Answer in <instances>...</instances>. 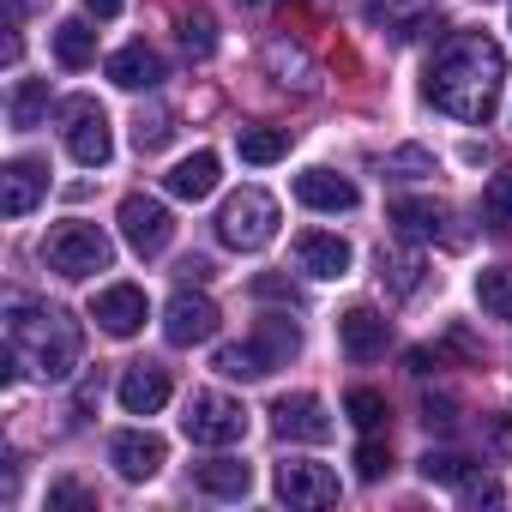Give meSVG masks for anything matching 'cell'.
<instances>
[{
	"label": "cell",
	"mask_w": 512,
	"mask_h": 512,
	"mask_svg": "<svg viewBox=\"0 0 512 512\" xmlns=\"http://www.w3.org/2000/svg\"><path fill=\"white\" fill-rule=\"evenodd\" d=\"M500 85H506V55L482 37V31H458L446 37V49L428 61L422 73V97L452 115V121H470V127H488L494 109H500Z\"/></svg>",
	"instance_id": "1"
},
{
	"label": "cell",
	"mask_w": 512,
	"mask_h": 512,
	"mask_svg": "<svg viewBox=\"0 0 512 512\" xmlns=\"http://www.w3.org/2000/svg\"><path fill=\"white\" fill-rule=\"evenodd\" d=\"M7 344L19 350V362L37 374V380H73L79 368V320L61 314V308H43V302H13L7 314Z\"/></svg>",
	"instance_id": "2"
},
{
	"label": "cell",
	"mask_w": 512,
	"mask_h": 512,
	"mask_svg": "<svg viewBox=\"0 0 512 512\" xmlns=\"http://www.w3.org/2000/svg\"><path fill=\"white\" fill-rule=\"evenodd\" d=\"M109 260H115V241L97 229V223H55L49 235H43V266L55 272V278H67V284H79V278H97V272H109Z\"/></svg>",
	"instance_id": "3"
},
{
	"label": "cell",
	"mask_w": 512,
	"mask_h": 512,
	"mask_svg": "<svg viewBox=\"0 0 512 512\" xmlns=\"http://www.w3.org/2000/svg\"><path fill=\"white\" fill-rule=\"evenodd\" d=\"M272 235H278V199H272V193L241 187V193L223 199V211H217V241H223V247L253 253V247H266Z\"/></svg>",
	"instance_id": "4"
},
{
	"label": "cell",
	"mask_w": 512,
	"mask_h": 512,
	"mask_svg": "<svg viewBox=\"0 0 512 512\" xmlns=\"http://www.w3.org/2000/svg\"><path fill=\"white\" fill-rule=\"evenodd\" d=\"M181 434L193 446H235V440H247V410L223 392H193L181 410Z\"/></svg>",
	"instance_id": "5"
},
{
	"label": "cell",
	"mask_w": 512,
	"mask_h": 512,
	"mask_svg": "<svg viewBox=\"0 0 512 512\" xmlns=\"http://www.w3.org/2000/svg\"><path fill=\"white\" fill-rule=\"evenodd\" d=\"M121 235H127V247L139 253V260H157V253L175 241V217H169L163 199L127 193V199H121Z\"/></svg>",
	"instance_id": "6"
},
{
	"label": "cell",
	"mask_w": 512,
	"mask_h": 512,
	"mask_svg": "<svg viewBox=\"0 0 512 512\" xmlns=\"http://www.w3.org/2000/svg\"><path fill=\"white\" fill-rule=\"evenodd\" d=\"M61 115H67V151H73V163H85V169H103V163H109V151H115V133H109V115H103V103H91V97H73Z\"/></svg>",
	"instance_id": "7"
},
{
	"label": "cell",
	"mask_w": 512,
	"mask_h": 512,
	"mask_svg": "<svg viewBox=\"0 0 512 512\" xmlns=\"http://www.w3.org/2000/svg\"><path fill=\"white\" fill-rule=\"evenodd\" d=\"M272 428L278 440H302V446H326L332 440V410L314 392H284L272 404Z\"/></svg>",
	"instance_id": "8"
},
{
	"label": "cell",
	"mask_w": 512,
	"mask_h": 512,
	"mask_svg": "<svg viewBox=\"0 0 512 512\" xmlns=\"http://www.w3.org/2000/svg\"><path fill=\"white\" fill-rule=\"evenodd\" d=\"M163 458H169V446H163V434H151V428H127V434L109 440V464H115L121 482H151V476L163 470Z\"/></svg>",
	"instance_id": "9"
},
{
	"label": "cell",
	"mask_w": 512,
	"mask_h": 512,
	"mask_svg": "<svg viewBox=\"0 0 512 512\" xmlns=\"http://www.w3.org/2000/svg\"><path fill=\"white\" fill-rule=\"evenodd\" d=\"M145 314H151V302H145L139 284H109V290L91 296V320H97L109 338H133V332L145 326Z\"/></svg>",
	"instance_id": "10"
},
{
	"label": "cell",
	"mask_w": 512,
	"mask_h": 512,
	"mask_svg": "<svg viewBox=\"0 0 512 512\" xmlns=\"http://www.w3.org/2000/svg\"><path fill=\"white\" fill-rule=\"evenodd\" d=\"M217 302L211 296H193V290H181L175 302H169V314H163V338L175 344V350H187V344H205V338H217Z\"/></svg>",
	"instance_id": "11"
},
{
	"label": "cell",
	"mask_w": 512,
	"mask_h": 512,
	"mask_svg": "<svg viewBox=\"0 0 512 512\" xmlns=\"http://www.w3.org/2000/svg\"><path fill=\"white\" fill-rule=\"evenodd\" d=\"M278 500L284 506H332L338 500V476L326 464L290 458V464H278Z\"/></svg>",
	"instance_id": "12"
},
{
	"label": "cell",
	"mask_w": 512,
	"mask_h": 512,
	"mask_svg": "<svg viewBox=\"0 0 512 512\" xmlns=\"http://www.w3.org/2000/svg\"><path fill=\"white\" fill-rule=\"evenodd\" d=\"M350 241L344 235H332V229H302L296 235V272H308V278H350Z\"/></svg>",
	"instance_id": "13"
},
{
	"label": "cell",
	"mask_w": 512,
	"mask_h": 512,
	"mask_svg": "<svg viewBox=\"0 0 512 512\" xmlns=\"http://www.w3.org/2000/svg\"><path fill=\"white\" fill-rule=\"evenodd\" d=\"M43 193H49V169H43L37 157H13L7 169H0V211H7V217L37 211Z\"/></svg>",
	"instance_id": "14"
},
{
	"label": "cell",
	"mask_w": 512,
	"mask_h": 512,
	"mask_svg": "<svg viewBox=\"0 0 512 512\" xmlns=\"http://www.w3.org/2000/svg\"><path fill=\"white\" fill-rule=\"evenodd\" d=\"M338 344H344L350 362H374V356H386L392 326H386V314H374V308H350V314H338Z\"/></svg>",
	"instance_id": "15"
},
{
	"label": "cell",
	"mask_w": 512,
	"mask_h": 512,
	"mask_svg": "<svg viewBox=\"0 0 512 512\" xmlns=\"http://www.w3.org/2000/svg\"><path fill=\"white\" fill-rule=\"evenodd\" d=\"M253 356H260V368L272 374V368H290L296 356H302V332H296V320L290 314H266L260 326H253Z\"/></svg>",
	"instance_id": "16"
},
{
	"label": "cell",
	"mask_w": 512,
	"mask_h": 512,
	"mask_svg": "<svg viewBox=\"0 0 512 512\" xmlns=\"http://www.w3.org/2000/svg\"><path fill=\"white\" fill-rule=\"evenodd\" d=\"M163 404H169V374L157 362H133L121 374V410L127 416H157Z\"/></svg>",
	"instance_id": "17"
},
{
	"label": "cell",
	"mask_w": 512,
	"mask_h": 512,
	"mask_svg": "<svg viewBox=\"0 0 512 512\" xmlns=\"http://www.w3.org/2000/svg\"><path fill=\"white\" fill-rule=\"evenodd\" d=\"M109 79H115L121 91H157V85H163V55H157L151 43H127V49L109 55Z\"/></svg>",
	"instance_id": "18"
},
{
	"label": "cell",
	"mask_w": 512,
	"mask_h": 512,
	"mask_svg": "<svg viewBox=\"0 0 512 512\" xmlns=\"http://www.w3.org/2000/svg\"><path fill=\"white\" fill-rule=\"evenodd\" d=\"M296 199L308 205V211H356V181L350 175H332V169H308V175H296Z\"/></svg>",
	"instance_id": "19"
},
{
	"label": "cell",
	"mask_w": 512,
	"mask_h": 512,
	"mask_svg": "<svg viewBox=\"0 0 512 512\" xmlns=\"http://www.w3.org/2000/svg\"><path fill=\"white\" fill-rule=\"evenodd\" d=\"M163 187H169L175 199H187V205L211 199V193H217V151H193V157H181V163L163 175Z\"/></svg>",
	"instance_id": "20"
},
{
	"label": "cell",
	"mask_w": 512,
	"mask_h": 512,
	"mask_svg": "<svg viewBox=\"0 0 512 512\" xmlns=\"http://www.w3.org/2000/svg\"><path fill=\"white\" fill-rule=\"evenodd\" d=\"M392 229L404 235V241H434L440 229H446V205H434V199H416V193H404V199H392Z\"/></svg>",
	"instance_id": "21"
},
{
	"label": "cell",
	"mask_w": 512,
	"mask_h": 512,
	"mask_svg": "<svg viewBox=\"0 0 512 512\" xmlns=\"http://www.w3.org/2000/svg\"><path fill=\"white\" fill-rule=\"evenodd\" d=\"M193 482H199L205 494H217V500H241V494L253 488V470H247L241 458H205V464L193 470Z\"/></svg>",
	"instance_id": "22"
},
{
	"label": "cell",
	"mask_w": 512,
	"mask_h": 512,
	"mask_svg": "<svg viewBox=\"0 0 512 512\" xmlns=\"http://www.w3.org/2000/svg\"><path fill=\"white\" fill-rule=\"evenodd\" d=\"M235 151H241V163L266 169V163H284L290 157V133L284 127H241L235 133Z\"/></svg>",
	"instance_id": "23"
},
{
	"label": "cell",
	"mask_w": 512,
	"mask_h": 512,
	"mask_svg": "<svg viewBox=\"0 0 512 512\" xmlns=\"http://www.w3.org/2000/svg\"><path fill=\"white\" fill-rule=\"evenodd\" d=\"M91 55H97V31H91L85 19L55 25V61H61V67H91Z\"/></svg>",
	"instance_id": "24"
},
{
	"label": "cell",
	"mask_w": 512,
	"mask_h": 512,
	"mask_svg": "<svg viewBox=\"0 0 512 512\" xmlns=\"http://www.w3.org/2000/svg\"><path fill=\"white\" fill-rule=\"evenodd\" d=\"M476 302H482V314L512 320V266H488V272L476 278Z\"/></svg>",
	"instance_id": "25"
},
{
	"label": "cell",
	"mask_w": 512,
	"mask_h": 512,
	"mask_svg": "<svg viewBox=\"0 0 512 512\" xmlns=\"http://www.w3.org/2000/svg\"><path fill=\"white\" fill-rule=\"evenodd\" d=\"M43 109H49V79H19L13 85V127L31 133L43 121Z\"/></svg>",
	"instance_id": "26"
},
{
	"label": "cell",
	"mask_w": 512,
	"mask_h": 512,
	"mask_svg": "<svg viewBox=\"0 0 512 512\" xmlns=\"http://www.w3.org/2000/svg\"><path fill=\"white\" fill-rule=\"evenodd\" d=\"M344 416H350L362 434H374V428H386V398H380L374 386H356V392L344 398Z\"/></svg>",
	"instance_id": "27"
},
{
	"label": "cell",
	"mask_w": 512,
	"mask_h": 512,
	"mask_svg": "<svg viewBox=\"0 0 512 512\" xmlns=\"http://www.w3.org/2000/svg\"><path fill=\"white\" fill-rule=\"evenodd\" d=\"M211 368H217L223 380H266V368H260V356H253V344H223Z\"/></svg>",
	"instance_id": "28"
},
{
	"label": "cell",
	"mask_w": 512,
	"mask_h": 512,
	"mask_svg": "<svg viewBox=\"0 0 512 512\" xmlns=\"http://www.w3.org/2000/svg\"><path fill=\"white\" fill-rule=\"evenodd\" d=\"M169 139H175V115H169V109H151V115H139V121H133V145H139L145 157H151V151H163Z\"/></svg>",
	"instance_id": "29"
},
{
	"label": "cell",
	"mask_w": 512,
	"mask_h": 512,
	"mask_svg": "<svg viewBox=\"0 0 512 512\" xmlns=\"http://www.w3.org/2000/svg\"><path fill=\"white\" fill-rule=\"evenodd\" d=\"M470 470H476V464H470L464 452H428V458H422V476H428V482H446V488H458Z\"/></svg>",
	"instance_id": "30"
},
{
	"label": "cell",
	"mask_w": 512,
	"mask_h": 512,
	"mask_svg": "<svg viewBox=\"0 0 512 512\" xmlns=\"http://www.w3.org/2000/svg\"><path fill=\"white\" fill-rule=\"evenodd\" d=\"M181 49H187V55H199V61H205V55H211V49H217V25H211V19H205V13H187V19H181Z\"/></svg>",
	"instance_id": "31"
},
{
	"label": "cell",
	"mask_w": 512,
	"mask_h": 512,
	"mask_svg": "<svg viewBox=\"0 0 512 512\" xmlns=\"http://www.w3.org/2000/svg\"><path fill=\"white\" fill-rule=\"evenodd\" d=\"M386 470H392V446H386V440H374V434H368V440H362V446H356V476H362V482H380V476H386Z\"/></svg>",
	"instance_id": "32"
},
{
	"label": "cell",
	"mask_w": 512,
	"mask_h": 512,
	"mask_svg": "<svg viewBox=\"0 0 512 512\" xmlns=\"http://www.w3.org/2000/svg\"><path fill=\"white\" fill-rule=\"evenodd\" d=\"M482 211H488L494 223H512V169H500V175L488 181V193H482Z\"/></svg>",
	"instance_id": "33"
},
{
	"label": "cell",
	"mask_w": 512,
	"mask_h": 512,
	"mask_svg": "<svg viewBox=\"0 0 512 512\" xmlns=\"http://www.w3.org/2000/svg\"><path fill=\"white\" fill-rule=\"evenodd\" d=\"M422 428L428 434H452L458 428V404L452 398H422Z\"/></svg>",
	"instance_id": "34"
},
{
	"label": "cell",
	"mask_w": 512,
	"mask_h": 512,
	"mask_svg": "<svg viewBox=\"0 0 512 512\" xmlns=\"http://www.w3.org/2000/svg\"><path fill=\"white\" fill-rule=\"evenodd\" d=\"M386 278H392L398 296H416L422 290V260H410V253H404V260H386Z\"/></svg>",
	"instance_id": "35"
},
{
	"label": "cell",
	"mask_w": 512,
	"mask_h": 512,
	"mask_svg": "<svg viewBox=\"0 0 512 512\" xmlns=\"http://www.w3.org/2000/svg\"><path fill=\"white\" fill-rule=\"evenodd\" d=\"M386 169H392V175H434V157H428L422 145H404V151L386 157Z\"/></svg>",
	"instance_id": "36"
},
{
	"label": "cell",
	"mask_w": 512,
	"mask_h": 512,
	"mask_svg": "<svg viewBox=\"0 0 512 512\" xmlns=\"http://www.w3.org/2000/svg\"><path fill=\"white\" fill-rule=\"evenodd\" d=\"M61 506H85V512H91L97 494H91L85 482H55V488H49V512H61Z\"/></svg>",
	"instance_id": "37"
},
{
	"label": "cell",
	"mask_w": 512,
	"mask_h": 512,
	"mask_svg": "<svg viewBox=\"0 0 512 512\" xmlns=\"http://www.w3.org/2000/svg\"><path fill=\"white\" fill-rule=\"evenodd\" d=\"M253 296H260V302H290V308L302 302L296 284H290V278H272V272H266V278H253Z\"/></svg>",
	"instance_id": "38"
},
{
	"label": "cell",
	"mask_w": 512,
	"mask_h": 512,
	"mask_svg": "<svg viewBox=\"0 0 512 512\" xmlns=\"http://www.w3.org/2000/svg\"><path fill=\"white\" fill-rule=\"evenodd\" d=\"M458 494H464V500H470V506H482V500H488V506H494V500H500V482H488V476H476V470H470V476H464V482H458Z\"/></svg>",
	"instance_id": "39"
},
{
	"label": "cell",
	"mask_w": 512,
	"mask_h": 512,
	"mask_svg": "<svg viewBox=\"0 0 512 512\" xmlns=\"http://www.w3.org/2000/svg\"><path fill=\"white\" fill-rule=\"evenodd\" d=\"M181 278H187V284H211V278H217V266L205 260V253H193V260H181Z\"/></svg>",
	"instance_id": "40"
},
{
	"label": "cell",
	"mask_w": 512,
	"mask_h": 512,
	"mask_svg": "<svg viewBox=\"0 0 512 512\" xmlns=\"http://www.w3.org/2000/svg\"><path fill=\"white\" fill-rule=\"evenodd\" d=\"M85 7H91V13H97V19H115V13H121V7H127V0H85Z\"/></svg>",
	"instance_id": "41"
},
{
	"label": "cell",
	"mask_w": 512,
	"mask_h": 512,
	"mask_svg": "<svg viewBox=\"0 0 512 512\" xmlns=\"http://www.w3.org/2000/svg\"><path fill=\"white\" fill-rule=\"evenodd\" d=\"M428 368H440V356H428V350H410V374H428Z\"/></svg>",
	"instance_id": "42"
},
{
	"label": "cell",
	"mask_w": 512,
	"mask_h": 512,
	"mask_svg": "<svg viewBox=\"0 0 512 512\" xmlns=\"http://www.w3.org/2000/svg\"><path fill=\"white\" fill-rule=\"evenodd\" d=\"M488 428H494V440H500V446H506V452H512V416H494V422H488Z\"/></svg>",
	"instance_id": "43"
},
{
	"label": "cell",
	"mask_w": 512,
	"mask_h": 512,
	"mask_svg": "<svg viewBox=\"0 0 512 512\" xmlns=\"http://www.w3.org/2000/svg\"><path fill=\"white\" fill-rule=\"evenodd\" d=\"M247 7H260V0H247Z\"/></svg>",
	"instance_id": "44"
}]
</instances>
